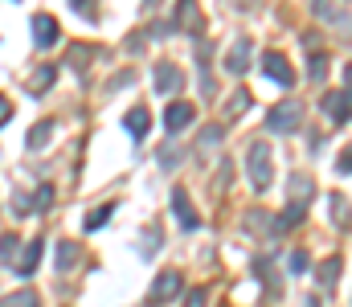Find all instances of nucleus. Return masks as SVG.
<instances>
[{"mask_svg":"<svg viewBox=\"0 0 352 307\" xmlns=\"http://www.w3.org/2000/svg\"><path fill=\"white\" fill-rule=\"evenodd\" d=\"M78 254H82V250H78L70 238H66V242H58V258H54V262H58V271H70V266L78 262Z\"/></svg>","mask_w":352,"mask_h":307,"instance_id":"2eb2a0df","label":"nucleus"},{"mask_svg":"<svg viewBox=\"0 0 352 307\" xmlns=\"http://www.w3.org/2000/svg\"><path fill=\"white\" fill-rule=\"evenodd\" d=\"M287 266H291V275H307V271H311V258H307L303 250H291V258H287Z\"/></svg>","mask_w":352,"mask_h":307,"instance_id":"5701e85b","label":"nucleus"},{"mask_svg":"<svg viewBox=\"0 0 352 307\" xmlns=\"http://www.w3.org/2000/svg\"><path fill=\"white\" fill-rule=\"evenodd\" d=\"M54 74H58L54 66H41V70L33 74V82H29V95H45V91L54 87Z\"/></svg>","mask_w":352,"mask_h":307,"instance_id":"f3484780","label":"nucleus"},{"mask_svg":"<svg viewBox=\"0 0 352 307\" xmlns=\"http://www.w3.org/2000/svg\"><path fill=\"white\" fill-rule=\"evenodd\" d=\"M152 78H156V91H160V95H176V91H184V74H180V66H173V62H160Z\"/></svg>","mask_w":352,"mask_h":307,"instance_id":"9d476101","label":"nucleus"},{"mask_svg":"<svg viewBox=\"0 0 352 307\" xmlns=\"http://www.w3.org/2000/svg\"><path fill=\"white\" fill-rule=\"evenodd\" d=\"M41 254H45V238H33V242L25 246V254H21V258H12V271H16L21 279H29V275L37 271V262H41Z\"/></svg>","mask_w":352,"mask_h":307,"instance_id":"1a4fd4ad","label":"nucleus"},{"mask_svg":"<svg viewBox=\"0 0 352 307\" xmlns=\"http://www.w3.org/2000/svg\"><path fill=\"white\" fill-rule=\"evenodd\" d=\"M192 119H197V106H192V102H184V99H173V102H168V111H164V127H168L173 135H176V131H184Z\"/></svg>","mask_w":352,"mask_h":307,"instance_id":"423d86ee","label":"nucleus"},{"mask_svg":"<svg viewBox=\"0 0 352 307\" xmlns=\"http://www.w3.org/2000/svg\"><path fill=\"white\" fill-rule=\"evenodd\" d=\"M0 307H41V299H37V291H29V287H21L16 295H8Z\"/></svg>","mask_w":352,"mask_h":307,"instance_id":"6ab92c4d","label":"nucleus"},{"mask_svg":"<svg viewBox=\"0 0 352 307\" xmlns=\"http://www.w3.org/2000/svg\"><path fill=\"white\" fill-rule=\"evenodd\" d=\"M303 213H307V201H291L283 213H278V217H274V221H278V225H274V234H287V229H295V225L303 221Z\"/></svg>","mask_w":352,"mask_h":307,"instance_id":"4468645a","label":"nucleus"},{"mask_svg":"<svg viewBox=\"0 0 352 307\" xmlns=\"http://www.w3.org/2000/svg\"><path fill=\"white\" fill-rule=\"evenodd\" d=\"M349 106H352V91L349 87H340L336 95L324 99V111H328V119H332L336 127H349Z\"/></svg>","mask_w":352,"mask_h":307,"instance_id":"6e6552de","label":"nucleus"},{"mask_svg":"<svg viewBox=\"0 0 352 307\" xmlns=\"http://www.w3.org/2000/svg\"><path fill=\"white\" fill-rule=\"evenodd\" d=\"M33 41H37L41 49L58 45V21H54V16H33Z\"/></svg>","mask_w":352,"mask_h":307,"instance_id":"f8f14e48","label":"nucleus"},{"mask_svg":"<svg viewBox=\"0 0 352 307\" xmlns=\"http://www.w3.org/2000/svg\"><path fill=\"white\" fill-rule=\"evenodd\" d=\"M8 115H12V106H8V99H4V95H0V127L8 123Z\"/></svg>","mask_w":352,"mask_h":307,"instance_id":"2f4dec72","label":"nucleus"},{"mask_svg":"<svg viewBox=\"0 0 352 307\" xmlns=\"http://www.w3.org/2000/svg\"><path fill=\"white\" fill-rule=\"evenodd\" d=\"M332 217H336V225H349L344 217H349V201L344 197H332Z\"/></svg>","mask_w":352,"mask_h":307,"instance_id":"a878e982","label":"nucleus"},{"mask_svg":"<svg viewBox=\"0 0 352 307\" xmlns=\"http://www.w3.org/2000/svg\"><path fill=\"white\" fill-rule=\"evenodd\" d=\"M33 209H37V213H45V209H50V205H54V189H50V185H41V189H37V193H33Z\"/></svg>","mask_w":352,"mask_h":307,"instance_id":"b1692460","label":"nucleus"},{"mask_svg":"<svg viewBox=\"0 0 352 307\" xmlns=\"http://www.w3.org/2000/svg\"><path fill=\"white\" fill-rule=\"evenodd\" d=\"M246 106H250V91H238V95H234V99L226 102V123H230V119H234V115H242V111H246ZM226 123H221V127H226Z\"/></svg>","mask_w":352,"mask_h":307,"instance_id":"412c9836","label":"nucleus"},{"mask_svg":"<svg viewBox=\"0 0 352 307\" xmlns=\"http://www.w3.org/2000/svg\"><path fill=\"white\" fill-rule=\"evenodd\" d=\"M263 74L274 82V87H295V70L283 54H263Z\"/></svg>","mask_w":352,"mask_h":307,"instance_id":"20e7f679","label":"nucleus"},{"mask_svg":"<svg viewBox=\"0 0 352 307\" xmlns=\"http://www.w3.org/2000/svg\"><path fill=\"white\" fill-rule=\"evenodd\" d=\"M316 8H320V12H324V16H332V4H328V0H316ZM340 21H344V25H349V12H344V16H340Z\"/></svg>","mask_w":352,"mask_h":307,"instance_id":"7c9ffc66","label":"nucleus"},{"mask_svg":"<svg viewBox=\"0 0 352 307\" xmlns=\"http://www.w3.org/2000/svg\"><path fill=\"white\" fill-rule=\"evenodd\" d=\"M250 49H254L250 37H238V41L230 45V54H226V70H230L234 78H242V74L250 70Z\"/></svg>","mask_w":352,"mask_h":307,"instance_id":"0eeeda50","label":"nucleus"},{"mask_svg":"<svg viewBox=\"0 0 352 307\" xmlns=\"http://www.w3.org/2000/svg\"><path fill=\"white\" fill-rule=\"evenodd\" d=\"M111 213H115V205H111V201L98 205V209H90V213H87V221H82V225H87L90 234H94V229H102V225L111 221Z\"/></svg>","mask_w":352,"mask_h":307,"instance_id":"dca6fc26","label":"nucleus"},{"mask_svg":"<svg viewBox=\"0 0 352 307\" xmlns=\"http://www.w3.org/2000/svg\"><path fill=\"white\" fill-rule=\"evenodd\" d=\"M156 246H160V229H156V225H148V238H144V254H140V258H152V254H156Z\"/></svg>","mask_w":352,"mask_h":307,"instance_id":"393cba45","label":"nucleus"},{"mask_svg":"<svg viewBox=\"0 0 352 307\" xmlns=\"http://www.w3.org/2000/svg\"><path fill=\"white\" fill-rule=\"evenodd\" d=\"M173 213L180 221V229H197L201 225V213H197V205L188 201V189H173Z\"/></svg>","mask_w":352,"mask_h":307,"instance_id":"39448f33","label":"nucleus"},{"mask_svg":"<svg viewBox=\"0 0 352 307\" xmlns=\"http://www.w3.org/2000/svg\"><path fill=\"white\" fill-rule=\"evenodd\" d=\"M16 250H21V238L8 229V234H0V262H12L16 258Z\"/></svg>","mask_w":352,"mask_h":307,"instance_id":"aec40b11","label":"nucleus"},{"mask_svg":"<svg viewBox=\"0 0 352 307\" xmlns=\"http://www.w3.org/2000/svg\"><path fill=\"white\" fill-rule=\"evenodd\" d=\"M173 164H180V152L176 148H164L160 152V168H173Z\"/></svg>","mask_w":352,"mask_h":307,"instance_id":"c85d7f7f","label":"nucleus"},{"mask_svg":"<svg viewBox=\"0 0 352 307\" xmlns=\"http://www.w3.org/2000/svg\"><path fill=\"white\" fill-rule=\"evenodd\" d=\"M246 172H250V181H254V193H266V189H270V181H274V160H270V148H266L263 139L250 144V152H246Z\"/></svg>","mask_w":352,"mask_h":307,"instance_id":"f257e3e1","label":"nucleus"},{"mask_svg":"<svg viewBox=\"0 0 352 307\" xmlns=\"http://www.w3.org/2000/svg\"><path fill=\"white\" fill-rule=\"evenodd\" d=\"M299 123H303V106H299L295 99L270 106V115H266V131H274V135H291Z\"/></svg>","mask_w":352,"mask_h":307,"instance_id":"f03ea898","label":"nucleus"},{"mask_svg":"<svg viewBox=\"0 0 352 307\" xmlns=\"http://www.w3.org/2000/svg\"><path fill=\"white\" fill-rule=\"evenodd\" d=\"M205 299H209V291H205V287H192V291L184 295V307H205Z\"/></svg>","mask_w":352,"mask_h":307,"instance_id":"bb28decb","label":"nucleus"},{"mask_svg":"<svg viewBox=\"0 0 352 307\" xmlns=\"http://www.w3.org/2000/svg\"><path fill=\"white\" fill-rule=\"evenodd\" d=\"M352 152H340V160H336V172H340V177H349L352 172V160H349Z\"/></svg>","mask_w":352,"mask_h":307,"instance_id":"c756f323","label":"nucleus"},{"mask_svg":"<svg viewBox=\"0 0 352 307\" xmlns=\"http://www.w3.org/2000/svg\"><path fill=\"white\" fill-rule=\"evenodd\" d=\"M180 287H184L180 271H160L156 283H152V291H148V307H160V304H168V299H176Z\"/></svg>","mask_w":352,"mask_h":307,"instance_id":"7ed1b4c3","label":"nucleus"},{"mask_svg":"<svg viewBox=\"0 0 352 307\" xmlns=\"http://www.w3.org/2000/svg\"><path fill=\"white\" fill-rule=\"evenodd\" d=\"M328 74V54H311V78H324Z\"/></svg>","mask_w":352,"mask_h":307,"instance_id":"cd10ccee","label":"nucleus"},{"mask_svg":"<svg viewBox=\"0 0 352 307\" xmlns=\"http://www.w3.org/2000/svg\"><path fill=\"white\" fill-rule=\"evenodd\" d=\"M123 127H127V135L144 139V135H148V127H152V115H148V106H131V111H127V119H123Z\"/></svg>","mask_w":352,"mask_h":307,"instance_id":"ddd939ff","label":"nucleus"},{"mask_svg":"<svg viewBox=\"0 0 352 307\" xmlns=\"http://www.w3.org/2000/svg\"><path fill=\"white\" fill-rule=\"evenodd\" d=\"M144 4H160V0H144Z\"/></svg>","mask_w":352,"mask_h":307,"instance_id":"473e14b6","label":"nucleus"},{"mask_svg":"<svg viewBox=\"0 0 352 307\" xmlns=\"http://www.w3.org/2000/svg\"><path fill=\"white\" fill-rule=\"evenodd\" d=\"M176 29H184V33H197L205 21H201V12H197V0H176Z\"/></svg>","mask_w":352,"mask_h":307,"instance_id":"9b49d317","label":"nucleus"},{"mask_svg":"<svg viewBox=\"0 0 352 307\" xmlns=\"http://www.w3.org/2000/svg\"><path fill=\"white\" fill-rule=\"evenodd\" d=\"M340 271H344V262H340V258H328V262L320 266V287H324V291H332V283L340 279Z\"/></svg>","mask_w":352,"mask_h":307,"instance_id":"a211bd4d","label":"nucleus"},{"mask_svg":"<svg viewBox=\"0 0 352 307\" xmlns=\"http://www.w3.org/2000/svg\"><path fill=\"white\" fill-rule=\"evenodd\" d=\"M50 135H54V123H37V127L29 131V148H41V144H50Z\"/></svg>","mask_w":352,"mask_h":307,"instance_id":"4be33fe9","label":"nucleus"}]
</instances>
